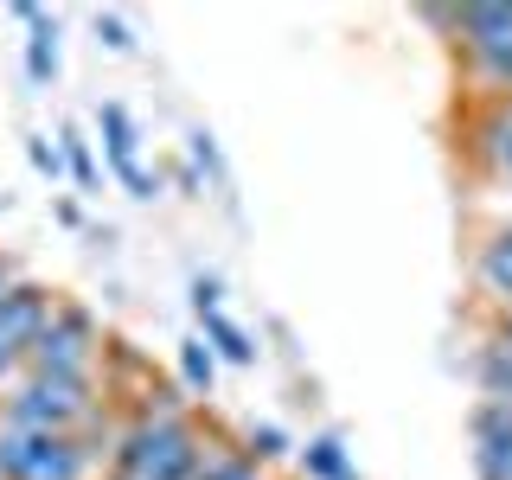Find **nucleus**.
<instances>
[{
	"label": "nucleus",
	"mask_w": 512,
	"mask_h": 480,
	"mask_svg": "<svg viewBox=\"0 0 512 480\" xmlns=\"http://www.w3.org/2000/svg\"><path fill=\"white\" fill-rule=\"evenodd\" d=\"M103 416L96 404V378H58V372H26L0 397V423L32 429V436H84Z\"/></svg>",
	"instance_id": "f257e3e1"
},
{
	"label": "nucleus",
	"mask_w": 512,
	"mask_h": 480,
	"mask_svg": "<svg viewBox=\"0 0 512 480\" xmlns=\"http://www.w3.org/2000/svg\"><path fill=\"white\" fill-rule=\"evenodd\" d=\"M96 39H103L109 45V52H135V32H128V20H122V13H96Z\"/></svg>",
	"instance_id": "aec40b11"
},
{
	"label": "nucleus",
	"mask_w": 512,
	"mask_h": 480,
	"mask_svg": "<svg viewBox=\"0 0 512 480\" xmlns=\"http://www.w3.org/2000/svg\"><path fill=\"white\" fill-rule=\"evenodd\" d=\"M474 154L487 160L493 173H506V180H512V96H493V109L474 128Z\"/></svg>",
	"instance_id": "1a4fd4ad"
},
{
	"label": "nucleus",
	"mask_w": 512,
	"mask_h": 480,
	"mask_svg": "<svg viewBox=\"0 0 512 480\" xmlns=\"http://www.w3.org/2000/svg\"><path fill=\"white\" fill-rule=\"evenodd\" d=\"M96 128H103V148H109L116 180L135 192V199H154L160 180L141 167V135H135V122H128V109H122V103H96Z\"/></svg>",
	"instance_id": "0eeeda50"
},
{
	"label": "nucleus",
	"mask_w": 512,
	"mask_h": 480,
	"mask_svg": "<svg viewBox=\"0 0 512 480\" xmlns=\"http://www.w3.org/2000/svg\"><path fill=\"white\" fill-rule=\"evenodd\" d=\"M58 295L39 282H20L13 276L0 288V391H13V384L26 378V359H32V340H39V327L52 320Z\"/></svg>",
	"instance_id": "39448f33"
},
{
	"label": "nucleus",
	"mask_w": 512,
	"mask_h": 480,
	"mask_svg": "<svg viewBox=\"0 0 512 480\" xmlns=\"http://www.w3.org/2000/svg\"><path fill=\"white\" fill-rule=\"evenodd\" d=\"M192 314H199V327H205V346H212L224 365H256V346L237 320H224L218 308H192Z\"/></svg>",
	"instance_id": "9b49d317"
},
{
	"label": "nucleus",
	"mask_w": 512,
	"mask_h": 480,
	"mask_svg": "<svg viewBox=\"0 0 512 480\" xmlns=\"http://www.w3.org/2000/svg\"><path fill=\"white\" fill-rule=\"evenodd\" d=\"M96 320L77 308V301H58L52 320L39 327V340H32V359L26 372H58V378H96Z\"/></svg>",
	"instance_id": "423d86ee"
},
{
	"label": "nucleus",
	"mask_w": 512,
	"mask_h": 480,
	"mask_svg": "<svg viewBox=\"0 0 512 480\" xmlns=\"http://www.w3.org/2000/svg\"><path fill=\"white\" fill-rule=\"evenodd\" d=\"M474 474L480 480H512V404H480L474 410Z\"/></svg>",
	"instance_id": "6e6552de"
},
{
	"label": "nucleus",
	"mask_w": 512,
	"mask_h": 480,
	"mask_svg": "<svg viewBox=\"0 0 512 480\" xmlns=\"http://www.w3.org/2000/svg\"><path fill=\"white\" fill-rule=\"evenodd\" d=\"M480 397H487V404H512V346H480Z\"/></svg>",
	"instance_id": "ddd939ff"
},
{
	"label": "nucleus",
	"mask_w": 512,
	"mask_h": 480,
	"mask_svg": "<svg viewBox=\"0 0 512 480\" xmlns=\"http://www.w3.org/2000/svg\"><path fill=\"white\" fill-rule=\"evenodd\" d=\"M199 480H263V461H250L244 448H237V455H205Z\"/></svg>",
	"instance_id": "f3484780"
},
{
	"label": "nucleus",
	"mask_w": 512,
	"mask_h": 480,
	"mask_svg": "<svg viewBox=\"0 0 512 480\" xmlns=\"http://www.w3.org/2000/svg\"><path fill=\"white\" fill-rule=\"evenodd\" d=\"M26 160H32V173H39V180H58V173H64V148H52L45 135L26 141Z\"/></svg>",
	"instance_id": "6ab92c4d"
},
{
	"label": "nucleus",
	"mask_w": 512,
	"mask_h": 480,
	"mask_svg": "<svg viewBox=\"0 0 512 480\" xmlns=\"http://www.w3.org/2000/svg\"><path fill=\"white\" fill-rule=\"evenodd\" d=\"M26 77L39 90H52V77H58V26L45 20V7H39V20H26Z\"/></svg>",
	"instance_id": "f8f14e48"
},
{
	"label": "nucleus",
	"mask_w": 512,
	"mask_h": 480,
	"mask_svg": "<svg viewBox=\"0 0 512 480\" xmlns=\"http://www.w3.org/2000/svg\"><path fill=\"white\" fill-rule=\"evenodd\" d=\"M109 461L128 480H199L205 448H199L192 416H135L109 448Z\"/></svg>",
	"instance_id": "f03ea898"
},
{
	"label": "nucleus",
	"mask_w": 512,
	"mask_h": 480,
	"mask_svg": "<svg viewBox=\"0 0 512 480\" xmlns=\"http://www.w3.org/2000/svg\"><path fill=\"white\" fill-rule=\"evenodd\" d=\"M7 282H13V269H7V263H0V288H7Z\"/></svg>",
	"instance_id": "4be33fe9"
},
{
	"label": "nucleus",
	"mask_w": 512,
	"mask_h": 480,
	"mask_svg": "<svg viewBox=\"0 0 512 480\" xmlns=\"http://www.w3.org/2000/svg\"><path fill=\"white\" fill-rule=\"evenodd\" d=\"M244 442H250V448H244V455H250V461H282V455H288V436H282V429H276V423H263V429H250V436H244Z\"/></svg>",
	"instance_id": "a211bd4d"
},
{
	"label": "nucleus",
	"mask_w": 512,
	"mask_h": 480,
	"mask_svg": "<svg viewBox=\"0 0 512 480\" xmlns=\"http://www.w3.org/2000/svg\"><path fill=\"white\" fill-rule=\"evenodd\" d=\"M500 346H512V314H506V320H500Z\"/></svg>",
	"instance_id": "412c9836"
},
{
	"label": "nucleus",
	"mask_w": 512,
	"mask_h": 480,
	"mask_svg": "<svg viewBox=\"0 0 512 480\" xmlns=\"http://www.w3.org/2000/svg\"><path fill=\"white\" fill-rule=\"evenodd\" d=\"M480 288L512 314V224H500V231L480 244Z\"/></svg>",
	"instance_id": "9d476101"
},
{
	"label": "nucleus",
	"mask_w": 512,
	"mask_h": 480,
	"mask_svg": "<svg viewBox=\"0 0 512 480\" xmlns=\"http://www.w3.org/2000/svg\"><path fill=\"white\" fill-rule=\"evenodd\" d=\"M301 474L308 480H352V461H346L340 436H314L308 448H301Z\"/></svg>",
	"instance_id": "4468645a"
},
{
	"label": "nucleus",
	"mask_w": 512,
	"mask_h": 480,
	"mask_svg": "<svg viewBox=\"0 0 512 480\" xmlns=\"http://www.w3.org/2000/svg\"><path fill=\"white\" fill-rule=\"evenodd\" d=\"M90 455V436H32L0 423V480H84Z\"/></svg>",
	"instance_id": "20e7f679"
},
{
	"label": "nucleus",
	"mask_w": 512,
	"mask_h": 480,
	"mask_svg": "<svg viewBox=\"0 0 512 480\" xmlns=\"http://www.w3.org/2000/svg\"><path fill=\"white\" fill-rule=\"evenodd\" d=\"M180 378H186L192 397H212V384H218V352L205 346V340H186V346H180Z\"/></svg>",
	"instance_id": "2eb2a0df"
},
{
	"label": "nucleus",
	"mask_w": 512,
	"mask_h": 480,
	"mask_svg": "<svg viewBox=\"0 0 512 480\" xmlns=\"http://www.w3.org/2000/svg\"><path fill=\"white\" fill-rule=\"evenodd\" d=\"M455 45L468 71L493 96H512V0H474L455 7Z\"/></svg>",
	"instance_id": "7ed1b4c3"
},
{
	"label": "nucleus",
	"mask_w": 512,
	"mask_h": 480,
	"mask_svg": "<svg viewBox=\"0 0 512 480\" xmlns=\"http://www.w3.org/2000/svg\"><path fill=\"white\" fill-rule=\"evenodd\" d=\"M58 148H64V167H71V180L77 186H96V154H90V141L77 135V128H58Z\"/></svg>",
	"instance_id": "dca6fc26"
}]
</instances>
